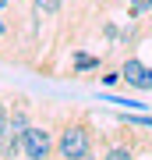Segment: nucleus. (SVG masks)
Returning a JSON list of instances; mask_svg holds the SVG:
<instances>
[{
	"instance_id": "obj_1",
	"label": "nucleus",
	"mask_w": 152,
	"mask_h": 160,
	"mask_svg": "<svg viewBox=\"0 0 152 160\" xmlns=\"http://www.w3.org/2000/svg\"><path fill=\"white\" fill-rule=\"evenodd\" d=\"M96 149V125L89 114H74L57 128V160H71Z\"/></svg>"
},
{
	"instance_id": "obj_2",
	"label": "nucleus",
	"mask_w": 152,
	"mask_h": 160,
	"mask_svg": "<svg viewBox=\"0 0 152 160\" xmlns=\"http://www.w3.org/2000/svg\"><path fill=\"white\" fill-rule=\"evenodd\" d=\"M21 157L25 160H53L57 157V132L50 125H39L35 121L21 135Z\"/></svg>"
},
{
	"instance_id": "obj_3",
	"label": "nucleus",
	"mask_w": 152,
	"mask_h": 160,
	"mask_svg": "<svg viewBox=\"0 0 152 160\" xmlns=\"http://www.w3.org/2000/svg\"><path fill=\"white\" fill-rule=\"evenodd\" d=\"M120 75H124V86L138 89V92H152V64L138 61L135 53H127L120 61Z\"/></svg>"
},
{
	"instance_id": "obj_4",
	"label": "nucleus",
	"mask_w": 152,
	"mask_h": 160,
	"mask_svg": "<svg viewBox=\"0 0 152 160\" xmlns=\"http://www.w3.org/2000/svg\"><path fill=\"white\" fill-rule=\"evenodd\" d=\"M120 132H124V135H120V139H110V142L106 146H103V160H135L138 157V142H135V128H120Z\"/></svg>"
},
{
	"instance_id": "obj_5",
	"label": "nucleus",
	"mask_w": 152,
	"mask_h": 160,
	"mask_svg": "<svg viewBox=\"0 0 152 160\" xmlns=\"http://www.w3.org/2000/svg\"><path fill=\"white\" fill-rule=\"evenodd\" d=\"M64 4H67V0H28V22H32V29L39 32L43 25H50L53 18L64 11Z\"/></svg>"
},
{
	"instance_id": "obj_6",
	"label": "nucleus",
	"mask_w": 152,
	"mask_h": 160,
	"mask_svg": "<svg viewBox=\"0 0 152 160\" xmlns=\"http://www.w3.org/2000/svg\"><path fill=\"white\" fill-rule=\"evenodd\" d=\"M0 61H18V25L0 14Z\"/></svg>"
},
{
	"instance_id": "obj_7",
	"label": "nucleus",
	"mask_w": 152,
	"mask_h": 160,
	"mask_svg": "<svg viewBox=\"0 0 152 160\" xmlns=\"http://www.w3.org/2000/svg\"><path fill=\"white\" fill-rule=\"evenodd\" d=\"M103 68V57H89L85 50H74V61H71V75H85V71H99Z\"/></svg>"
},
{
	"instance_id": "obj_8",
	"label": "nucleus",
	"mask_w": 152,
	"mask_h": 160,
	"mask_svg": "<svg viewBox=\"0 0 152 160\" xmlns=\"http://www.w3.org/2000/svg\"><path fill=\"white\" fill-rule=\"evenodd\" d=\"M124 14L127 22H145L152 14V0H124Z\"/></svg>"
},
{
	"instance_id": "obj_9",
	"label": "nucleus",
	"mask_w": 152,
	"mask_h": 160,
	"mask_svg": "<svg viewBox=\"0 0 152 160\" xmlns=\"http://www.w3.org/2000/svg\"><path fill=\"white\" fill-rule=\"evenodd\" d=\"M11 139V103H7V92L0 89V146Z\"/></svg>"
},
{
	"instance_id": "obj_10",
	"label": "nucleus",
	"mask_w": 152,
	"mask_h": 160,
	"mask_svg": "<svg viewBox=\"0 0 152 160\" xmlns=\"http://www.w3.org/2000/svg\"><path fill=\"white\" fill-rule=\"evenodd\" d=\"M120 121L131 125V128H152V118H149V114H124Z\"/></svg>"
},
{
	"instance_id": "obj_11",
	"label": "nucleus",
	"mask_w": 152,
	"mask_h": 160,
	"mask_svg": "<svg viewBox=\"0 0 152 160\" xmlns=\"http://www.w3.org/2000/svg\"><path fill=\"white\" fill-rule=\"evenodd\" d=\"M117 82H124V75H120V64H117V68H106V71H103V86H117Z\"/></svg>"
},
{
	"instance_id": "obj_12",
	"label": "nucleus",
	"mask_w": 152,
	"mask_h": 160,
	"mask_svg": "<svg viewBox=\"0 0 152 160\" xmlns=\"http://www.w3.org/2000/svg\"><path fill=\"white\" fill-rule=\"evenodd\" d=\"M71 160H103V157L96 153V149H92V153H81V157H71Z\"/></svg>"
},
{
	"instance_id": "obj_13",
	"label": "nucleus",
	"mask_w": 152,
	"mask_h": 160,
	"mask_svg": "<svg viewBox=\"0 0 152 160\" xmlns=\"http://www.w3.org/2000/svg\"><path fill=\"white\" fill-rule=\"evenodd\" d=\"M14 4H18V0H0V14H7V11H11Z\"/></svg>"
},
{
	"instance_id": "obj_14",
	"label": "nucleus",
	"mask_w": 152,
	"mask_h": 160,
	"mask_svg": "<svg viewBox=\"0 0 152 160\" xmlns=\"http://www.w3.org/2000/svg\"><path fill=\"white\" fill-rule=\"evenodd\" d=\"M141 29H145V36H152V14L145 18V22H141Z\"/></svg>"
}]
</instances>
